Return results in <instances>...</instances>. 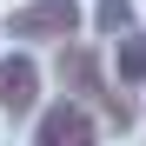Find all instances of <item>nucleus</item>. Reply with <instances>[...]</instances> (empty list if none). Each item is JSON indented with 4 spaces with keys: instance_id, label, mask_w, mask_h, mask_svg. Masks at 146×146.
Masks as SVG:
<instances>
[{
    "instance_id": "obj_4",
    "label": "nucleus",
    "mask_w": 146,
    "mask_h": 146,
    "mask_svg": "<svg viewBox=\"0 0 146 146\" xmlns=\"http://www.w3.org/2000/svg\"><path fill=\"white\" fill-rule=\"evenodd\" d=\"M33 106H40V66L27 53H7V60H0V113L27 119Z\"/></svg>"
},
{
    "instance_id": "obj_3",
    "label": "nucleus",
    "mask_w": 146,
    "mask_h": 146,
    "mask_svg": "<svg viewBox=\"0 0 146 146\" xmlns=\"http://www.w3.org/2000/svg\"><path fill=\"white\" fill-rule=\"evenodd\" d=\"M33 146H100V119L80 100H53L33 126Z\"/></svg>"
},
{
    "instance_id": "obj_6",
    "label": "nucleus",
    "mask_w": 146,
    "mask_h": 146,
    "mask_svg": "<svg viewBox=\"0 0 146 146\" xmlns=\"http://www.w3.org/2000/svg\"><path fill=\"white\" fill-rule=\"evenodd\" d=\"M86 20H93L100 33L119 40V33H133V0H93V13H86Z\"/></svg>"
},
{
    "instance_id": "obj_2",
    "label": "nucleus",
    "mask_w": 146,
    "mask_h": 146,
    "mask_svg": "<svg viewBox=\"0 0 146 146\" xmlns=\"http://www.w3.org/2000/svg\"><path fill=\"white\" fill-rule=\"evenodd\" d=\"M80 20H86V7L80 0H27L20 13H7V40H73L80 33Z\"/></svg>"
},
{
    "instance_id": "obj_1",
    "label": "nucleus",
    "mask_w": 146,
    "mask_h": 146,
    "mask_svg": "<svg viewBox=\"0 0 146 146\" xmlns=\"http://www.w3.org/2000/svg\"><path fill=\"white\" fill-rule=\"evenodd\" d=\"M53 73H60L66 100H80V106H100L113 133H126V126H133V106H126V93L113 86V73H106V60L93 53V46H73V40H66V46H60V66H53Z\"/></svg>"
},
{
    "instance_id": "obj_5",
    "label": "nucleus",
    "mask_w": 146,
    "mask_h": 146,
    "mask_svg": "<svg viewBox=\"0 0 146 146\" xmlns=\"http://www.w3.org/2000/svg\"><path fill=\"white\" fill-rule=\"evenodd\" d=\"M113 73H119V86H139L146 80V33H119V46H113Z\"/></svg>"
}]
</instances>
